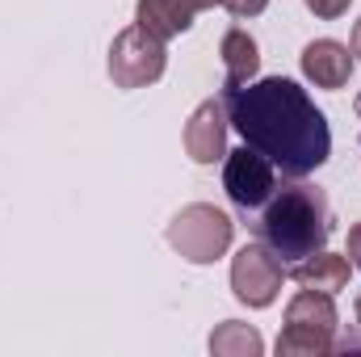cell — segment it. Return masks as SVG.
Masks as SVG:
<instances>
[{
	"label": "cell",
	"mask_w": 361,
	"mask_h": 357,
	"mask_svg": "<svg viewBox=\"0 0 361 357\" xmlns=\"http://www.w3.org/2000/svg\"><path fill=\"white\" fill-rule=\"evenodd\" d=\"M223 101L240 139L261 156H269L273 169H281V177L302 181L307 173L328 164L332 156L328 118L298 80L286 76L248 80L240 89H227Z\"/></svg>",
	"instance_id": "6da1fadb"
},
{
	"label": "cell",
	"mask_w": 361,
	"mask_h": 357,
	"mask_svg": "<svg viewBox=\"0 0 361 357\" xmlns=\"http://www.w3.org/2000/svg\"><path fill=\"white\" fill-rule=\"evenodd\" d=\"M257 236H261V244L269 248L281 265H298L302 257L328 248L332 206H328L324 189H315V185L273 189V198L265 202V210H261Z\"/></svg>",
	"instance_id": "7a4b0ae2"
},
{
	"label": "cell",
	"mask_w": 361,
	"mask_h": 357,
	"mask_svg": "<svg viewBox=\"0 0 361 357\" xmlns=\"http://www.w3.org/2000/svg\"><path fill=\"white\" fill-rule=\"evenodd\" d=\"M231 236H235V223L219 206H210V202L180 206L173 214V223H169V244L189 265H214L219 257H227Z\"/></svg>",
	"instance_id": "3957f363"
},
{
	"label": "cell",
	"mask_w": 361,
	"mask_h": 357,
	"mask_svg": "<svg viewBox=\"0 0 361 357\" xmlns=\"http://www.w3.org/2000/svg\"><path fill=\"white\" fill-rule=\"evenodd\" d=\"M169 68V51L156 34H147L143 25H126L114 34L109 42V80L114 89H147L164 76Z\"/></svg>",
	"instance_id": "277c9868"
},
{
	"label": "cell",
	"mask_w": 361,
	"mask_h": 357,
	"mask_svg": "<svg viewBox=\"0 0 361 357\" xmlns=\"http://www.w3.org/2000/svg\"><path fill=\"white\" fill-rule=\"evenodd\" d=\"M223 189L235 210H261L277 189V169L269 156H261L257 147L244 143L223 156Z\"/></svg>",
	"instance_id": "5b68a950"
},
{
	"label": "cell",
	"mask_w": 361,
	"mask_h": 357,
	"mask_svg": "<svg viewBox=\"0 0 361 357\" xmlns=\"http://www.w3.org/2000/svg\"><path fill=\"white\" fill-rule=\"evenodd\" d=\"M281 282H286V265L273 257L269 248L257 240V244H244L235 257H231V290L244 307L261 311L269 307L273 298L281 294Z\"/></svg>",
	"instance_id": "8992f818"
},
{
	"label": "cell",
	"mask_w": 361,
	"mask_h": 357,
	"mask_svg": "<svg viewBox=\"0 0 361 357\" xmlns=\"http://www.w3.org/2000/svg\"><path fill=\"white\" fill-rule=\"evenodd\" d=\"M227 131H231V118H227V101L223 97H210L202 101L189 122H185V156L193 164H214L227 156Z\"/></svg>",
	"instance_id": "52a82bcc"
},
{
	"label": "cell",
	"mask_w": 361,
	"mask_h": 357,
	"mask_svg": "<svg viewBox=\"0 0 361 357\" xmlns=\"http://www.w3.org/2000/svg\"><path fill=\"white\" fill-rule=\"evenodd\" d=\"M353 68H357L353 51L336 38H315V42L302 47V76L315 89H345Z\"/></svg>",
	"instance_id": "ba28073f"
},
{
	"label": "cell",
	"mask_w": 361,
	"mask_h": 357,
	"mask_svg": "<svg viewBox=\"0 0 361 357\" xmlns=\"http://www.w3.org/2000/svg\"><path fill=\"white\" fill-rule=\"evenodd\" d=\"M290 273H294V282L307 286V290L341 294V290L349 286V277H353V261H349V257H336V253H328V248H319V253L302 257L298 265H290Z\"/></svg>",
	"instance_id": "9c48e42d"
},
{
	"label": "cell",
	"mask_w": 361,
	"mask_h": 357,
	"mask_svg": "<svg viewBox=\"0 0 361 357\" xmlns=\"http://www.w3.org/2000/svg\"><path fill=\"white\" fill-rule=\"evenodd\" d=\"M219 55H223V72H227L223 89H240V85L257 80V72H261V47H257V38L248 30L231 25L223 34V42H219Z\"/></svg>",
	"instance_id": "30bf717a"
},
{
	"label": "cell",
	"mask_w": 361,
	"mask_h": 357,
	"mask_svg": "<svg viewBox=\"0 0 361 357\" xmlns=\"http://www.w3.org/2000/svg\"><path fill=\"white\" fill-rule=\"evenodd\" d=\"M193 17H197V13H189L180 0H139V4H135V25H143V30L156 34L160 42L185 34V30L193 25Z\"/></svg>",
	"instance_id": "8fae6325"
},
{
	"label": "cell",
	"mask_w": 361,
	"mask_h": 357,
	"mask_svg": "<svg viewBox=\"0 0 361 357\" xmlns=\"http://www.w3.org/2000/svg\"><path fill=\"white\" fill-rule=\"evenodd\" d=\"M286 324H302V328L336 332V328H341V315H336L332 294H319V290H307V286H302V290L286 303Z\"/></svg>",
	"instance_id": "7c38bea8"
},
{
	"label": "cell",
	"mask_w": 361,
	"mask_h": 357,
	"mask_svg": "<svg viewBox=\"0 0 361 357\" xmlns=\"http://www.w3.org/2000/svg\"><path fill=\"white\" fill-rule=\"evenodd\" d=\"M210 353L214 357H261L265 353V341L252 324H240V320H223L214 332H210Z\"/></svg>",
	"instance_id": "4fadbf2b"
},
{
	"label": "cell",
	"mask_w": 361,
	"mask_h": 357,
	"mask_svg": "<svg viewBox=\"0 0 361 357\" xmlns=\"http://www.w3.org/2000/svg\"><path fill=\"white\" fill-rule=\"evenodd\" d=\"M332 349H336V332H319L302 324H286L277 337V357H324Z\"/></svg>",
	"instance_id": "5bb4252c"
},
{
	"label": "cell",
	"mask_w": 361,
	"mask_h": 357,
	"mask_svg": "<svg viewBox=\"0 0 361 357\" xmlns=\"http://www.w3.org/2000/svg\"><path fill=\"white\" fill-rule=\"evenodd\" d=\"M302 4H307L319 21H336V17H345V13H349V4H353V0H302Z\"/></svg>",
	"instance_id": "9a60e30c"
},
{
	"label": "cell",
	"mask_w": 361,
	"mask_h": 357,
	"mask_svg": "<svg viewBox=\"0 0 361 357\" xmlns=\"http://www.w3.org/2000/svg\"><path fill=\"white\" fill-rule=\"evenodd\" d=\"M235 21H244V17H261L265 8H269V0H219Z\"/></svg>",
	"instance_id": "2e32d148"
},
{
	"label": "cell",
	"mask_w": 361,
	"mask_h": 357,
	"mask_svg": "<svg viewBox=\"0 0 361 357\" xmlns=\"http://www.w3.org/2000/svg\"><path fill=\"white\" fill-rule=\"evenodd\" d=\"M345 257L353 261V269H361V223L349 227V253H345Z\"/></svg>",
	"instance_id": "e0dca14e"
},
{
	"label": "cell",
	"mask_w": 361,
	"mask_h": 357,
	"mask_svg": "<svg viewBox=\"0 0 361 357\" xmlns=\"http://www.w3.org/2000/svg\"><path fill=\"white\" fill-rule=\"evenodd\" d=\"M180 4H185V8H189V13H202V8H214V4H219V0H180Z\"/></svg>",
	"instance_id": "ac0fdd59"
},
{
	"label": "cell",
	"mask_w": 361,
	"mask_h": 357,
	"mask_svg": "<svg viewBox=\"0 0 361 357\" xmlns=\"http://www.w3.org/2000/svg\"><path fill=\"white\" fill-rule=\"evenodd\" d=\"M349 51H353V55L361 59V21L353 25V38H349Z\"/></svg>",
	"instance_id": "d6986e66"
},
{
	"label": "cell",
	"mask_w": 361,
	"mask_h": 357,
	"mask_svg": "<svg viewBox=\"0 0 361 357\" xmlns=\"http://www.w3.org/2000/svg\"><path fill=\"white\" fill-rule=\"evenodd\" d=\"M353 109H357V118H361V92H357V101H353Z\"/></svg>",
	"instance_id": "ffe728a7"
}]
</instances>
